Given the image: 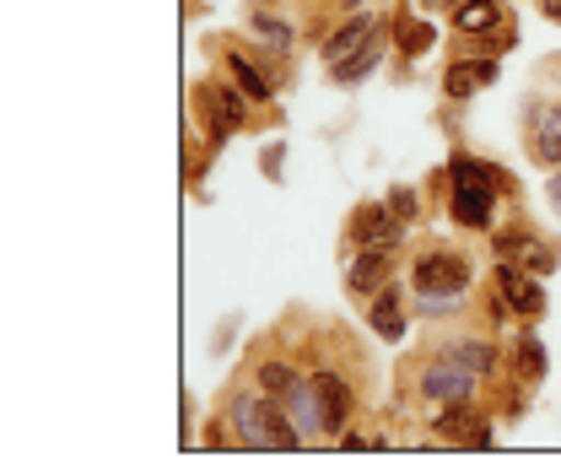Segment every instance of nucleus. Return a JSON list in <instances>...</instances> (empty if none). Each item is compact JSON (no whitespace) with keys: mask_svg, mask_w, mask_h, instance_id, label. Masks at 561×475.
<instances>
[{"mask_svg":"<svg viewBox=\"0 0 561 475\" xmlns=\"http://www.w3.org/2000/svg\"><path fill=\"white\" fill-rule=\"evenodd\" d=\"M232 427H238V438L249 443V449H297V443H308L302 438V427L291 421V410L280 395H232Z\"/></svg>","mask_w":561,"mask_h":475,"instance_id":"f257e3e1","label":"nucleus"},{"mask_svg":"<svg viewBox=\"0 0 561 475\" xmlns=\"http://www.w3.org/2000/svg\"><path fill=\"white\" fill-rule=\"evenodd\" d=\"M416 292L421 297H459L470 286V260L465 255H448V249H432L416 260Z\"/></svg>","mask_w":561,"mask_h":475,"instance_id":"f03ea898","label":"nucleus"},{"mask_svg":"<svg viewBox=\"0 0 561 475\" xmlns=\"http://www.w3.org/2000/svg\"><path fill=\"white\" fill-rule=\"evenodd\" d=\"M476 378H481V373H470L465 362L443 357V362H432V367L421 373V395H426L432 406H459V400L476 395Z\"/></svg>","mask_w":561,"mask_h":475,"instance_id":"7ed1b4c3","label":"nucleus"},{"mask_svg":"<svg viewBox=\"0 0 561 475\" xmlns=\"http://www.w3.org/2000/svg\"><path fill=\"white\" fill-rule=\"evenodd\" d=\"M400 233H405V222L394 216V205L373 201V205H356V216H351V238L362 244V249H394L400 244Z\"/></svg>","mask_w":561,"mask_h":475,"instance_id":"20e7f679","label":"nucleus"},{"mask_svg":"<svg viewBox=\"0 0 561 475\" xmlns=\"http://www.w3.org/2000/svg\"><path fill=\"white\" fill-rule=\"evenodd\" d=\"M496 292H502V308H513V314H546L540 275L518 271V265H502L496 260Z\"/></svg>","mask_w":561,"mask_h":475,"instance_id":"39448f33","label":"nucleus"},{"mask_svg":"<svg viewBox=\"0 0 561 475\" xmlns=\"http://www.w3.org/2000/svg\"><path fill=\"white\" fill-rule=\"evenodd\" d=\"M496 260L502 265H518V271H529V275H546L551 271V244H540L535 233H502L496 238Z\"/></svg>","mask_w":561,"mask_h":475,"instance_id":"423d86ee","label":"nucleus"},{"mask_svg":"<svg viewBox=\"0 0 561 475\" xmlns=\"http://www.w3.org/2000/svg\"><path fill=\"white\" fill-rule=\"evenodd\" d=\"M502 190H491L481 179H454V222L465 227H491V205Z\"/></svg>","mask_w":561,"mask_h":475,"instance_id":"0eeeda50","label":"nucleus"},{"mask_svg":"<svg viewBox=\"0 0 561 475\" xmlns=\"http://www.w3.org/2000/svg\"><path fill=\"white\" fill-rule=\"evenodd\" d=\"M313 389H319V421H324V432H341L351 406H356L351 384L341 378V373H313Z\"/></svg>","mask_w":561,"mask_h":475,"instance_id":"6e6552de","label":"nucleus"},{"mask_svg":"<svg viewBox=\"0 0 561 475\" xmlns=\"http://www.w3.org/2000/svg\"><path fill=\"white\" fill-rule=\"evenodd\" d=\"M201 103L210 109V136H216V140H227L238 125H243V114H249V103H243L232 87H216V81H206V87H201Z\"/></svg>","mask_w":561,"mask_h":475,"instance_id":"1a4fd4ad","label":"nucleus"},{"mask_svg":"<svg viewBox=\"0 0 561 475\" xmlns=\"http://www.w3.org/2000/svg\"><path fill=\"white\" fill-rule=\"evenodd\" d=\"M394 275V249H362L356 260H351L346 271V286L362 297V292H383V281Z\"/></svg>","mask_w":561,"mask_h":475,"instance_id":"9d476101","label":"nucleus"},{"mask_svg":"<svg viewBox=\"0 0 561 475\" xmlns=\"http://www.w3.org/2000/svg\"><path fill=\"white\" fill-rule=\"evenodd\" d=\"M496 81V60H454L448 76H443V87H448V98H476L481 87Z\"/></svg>","mask_w":561,"mask_h":475,"instance_id":"9b49d317","label":"nucleus"},{"mask_svg":"<svg viewBox=\"0 0 561 475\" xmlns=\"http://www.w3.org/2000/svg\"><path fill=\"white\" fill-rule=\"evenodd\" d=\"M280 400H286L291 421H297L308 438H313V432H324V421H319V389H313V378H297V384H291Z\"/></svg>","mask_w":561,"mask_h":475,"instance_id":"f8f14e48","label":"nucleus"},{"mask_svg":"<svg viewBox=\"0 0 561 475\" xmlns=\"http://www.w3.org/2000/svg\"><path fill=\"white\" fill-rule=\"evenodd\" d=\"M529 151H535V162L561 168V109H540V120L529 131Z\"/></svg>","mask_w":561,"mask_h":475,"instance_id":"ddd939ff","label":"nucleus"},{"mask_svg":"<svg viewBox=\"0 0 561 475\" xmlns=\"http://www.w3.org/2000/svg\"><path fill=\"white\" fill-rule=\"evenodd\" d=\"M373 33H378V22H373V16H351L346 27H335V38L324 44V60H330V66L351 60V55H356V49H362V44H367Z\"/></svg>","mask_w":561,"mask_h":475,"instance_id":"4468645a","label":"nucleus"},{"mask_svg":"<svg viewBox=\"0 0 561 475\" xmlns=\"http://www.w3.org/2000/svg\"><path fill=\"white\" fill-rule=\"evenodd\" d=\"M367 314H373V330H378L383 340L405 336V308H400V292H389V286H383V292L373 297V308H367Z\"/></svg>","mask_w":561,"mask_h":475,"instance_id":"2eb2a0df","label":"nucleus"},{"mask_svg":"<svg viewBox=\"0 0 561 475\" xmlns=\"http://www.w3.org/2000/svg\"><path fill=\"white\" fill-rule=\"evenodd\" d=\"M227 76H232V87H238V92H243L249 103H271V98H276V92H271V81H265L260 70L249 66V60H243L238 49L227 55Z\"/></svg>","mask_w":561,"mask_h":475,"instance_id":"dca6fc26","label":"nucleus"},{"mask_svg":"<svg viewBox=\"0 0 561 475\" xmlns=\"http://www.w3.org/2000/svg\"><path fill=\"white\" fill-rule=\"evenodd\" d=\"M502 22V5L496 0H465L459 11H454V27L459 33H491Z\"/></svg>","mask_w":561,"mask_h":475,"instance_id":"f3484780","label":"nucleus"},{"mask_svg":"<svg viewBox=\"0 0 561 475\" xmlns=\"http://www.w3.org/2000/svg\"><path fill=\"white\" fill-rule=\"evenodd\" d=\"M448 357L465 362L470 373H496V346L491 340H459V346H448Z\"/></svg>","mask_w":561,"mask_h":475,"instance_id":"a211bd4d","label":"nucleus"},{"mask_svg":"<svg viewBox=\"0 0 561 475\" xmlns=\"http://www.w3.org/2000/svg\"><path fill=\"white\" fill-rule=\"evenodd\" d=\"M378 55H383V44H378V33H373V38H367L351 60H341V66H330V70H335V81H346V87H351V81H362L367 70L378 66Z\"/></svg>","mask_w":561,"mask_h":475,"instance_id":"6ab92c4d","label":"nucleus"},{"mask_svg":"<svg viewBox=\"0 0 561 475\" xmlns=\"http://www.w3.org/2000/svg\"><path fill=\"white\" fill-rule=\"evenodd\" d=\"M291 384H297V373H291L286 362H276V357H271V362H260V389H271V395H286Z\"/></svg>","mask_w":561,"mask_h":475,"instance_id":"aec40b11","label":"nucleus"},{"mask_svg":"<svg viewBox=\"0 0 561 475\" xmlns=\"http://www.w3.org/2000/svg\"><path fill=\"white\" fill-rule=\"evenodd\" d=\"M518 367H524V378H535V373H546V346L535 336L518 340Z\"/></svg>","mask_w":561,"mask_h":475,"instance_id":"412c9836","label":"nucleus"},{"mask_svg":"<svg viewBox=\"0 0 561 475\" xmlns=\"http://www.w3.org/2000/svg\"><path fill=\"white\" fill-rule=\"evenodd\" d=\"M389 205H394V216H400V222H416V211H421L416 190H405V184H400V190H389Z\"/></svg>","mask_w":561,"mask_h":475,"instance_id":"4be33fe9","label":"nucleus"},{"mask_svg":"<svg viewBox=\"0 0 561 475\" xmlns=\"http://www.w3.org/2000/svg\"><path fill=\"white\" fill-rule=\"evenodd\" d=\"M400 44H405V55H421V49L432 44V27H421V22H405V27H400Z\"/></svg>","mask_w":561,"mask_h":475,"instance_id":"5701e85b","label":"nucleus"},{"mask_svg":"<svg viewBox=\"0 0 561 475\" xmlns=\"http://www.w3.org/2000/svg\"><path fill=\"white\" fill-rule=\"evenodd\" d=\"M254 27H260L265 38H276V44H291V27H286V22H276V16H265V11L254 16Z\"/></svg>","mask_w":561,"mask_h":475,"instance_id":"b1692460","label":"nucleus"},{"mask_svg":"<svg viewBox=\"0 0 561 475\" xmlns=\"http://www.w3.org/2000/svg\"><path fill=\"white\" fill-rule=\"evenodd\" d=\"M459 443H465V449H486V443H491V427H486V421H476V427H470Z\"/></svg>","mask_w":561,"mask_h":475,"instance_id":"393cba45","label":"nucleus"},{"mask_svg":"<svg viewBox=\"0 0 561 475\" xmlns=\"http://www.w3.org/2000/svg\"><path fill=\"white\" fill-rule=\"evenodd\" d=\"M546 201L557 205V216H561V168H557V173H551V184H546Z\"/></svg>","mask_w":561,"mask_h":475,"instance_id":"a878e982","label":"nucleus"},{"mask_svg":"<svg viewBox=\"0 0 561 475\" xmlns=\"http://www.w3.org/2000/svg\"><path fill=\"white\" fill-rule=\"evenodd\" d=\"M546 16H551V22H561V0H546Z\"/></svg>","mask_w":561,"mask_h":475,"instance_id":"bb28decb","label":"nucleus"}]
</instances>
